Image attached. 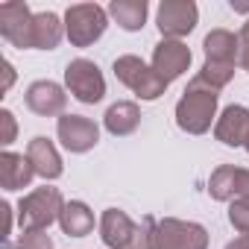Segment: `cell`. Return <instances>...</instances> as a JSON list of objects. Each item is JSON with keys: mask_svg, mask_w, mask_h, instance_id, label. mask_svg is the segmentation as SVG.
Masks as SVG:
<instances>
[{"mask_svg": "<svg viewBox=\"0 0 249 249\" xmlns=\"http://www.w3.org/2000/svg\"><path fill=\"white\" fill-rule=\"evenodd\" d=\"M237 38H240V62H237V65L249 73V18H246V24L240 27Z\"/></svg>", "mask_w": 249, "mask_h": 249, "instance_id": "cell-27", "label": "cell"}, {"mask_svg": "<svg viewBox=\"0 0 249 249\" xmlns=\"http://www.w3.org/2000/svg\"><path fill=\"white\" fill-rule=\"evenodd\" d=\"M12 82H15V68H12V62L9 59H3V85H0V91H9L12 88Z\"/></svg>", "mask_w": 249, "mask_h": 249, "instance_id": "cell-29", "label": "cell"}, {"mask_svg": "<svg viewBox=\"0 0 249 249\" xmlns=\"http://www.w3.org/2000/svg\"><path fill=\"white\" fill-rule=\"evenodd\" d=\"M65 88L71 91L73 100L94 106L106 97V79L103 71L97 68V62L91 59H71L65 68Z\"/></svg>", "mask_w": 249, "mask_h": 249, "instance_id": "cell-5", "label": "cell"}, {"mask_svg": "<svg viewBox=\"0 0 249 249\" xmlns=\"http://www.w3.org/2000/svg\"><path fill=\"white\" fill-rule=\"evenodd\" d=\"M0 126H3V132H0V144L9 147L18 135V123H15V114L9 108H0Z\"/></svg>", "mask_w": 249, "mask_h": 249, "instance_id": "cell-26", "label": "cell"}, {"mask_svg": "<svg viewBox=\"0 0 249 249\" xmlns=\"http://www.w3.org/2000/svg\"><path fill=\"white\" fill-rule=\"evenodd\" d=\"M111 71H114V76L126 85L129 91H135V97H141V100H147V103L159 100V97L167 91V82L153 71V65H147V62H144L141 56H135V53L117 56L114 65H111Z\"/></svg>", "mask_w": 249, "mask_h": 249, "instance_id": "cell-3", "label": "cell"}, {"mask_svg": "<svg viewBox=\"0 0 249 249\" xmlns=\"http://www.w3.org/2000/svg\"><path fill=\"white\" fill-rule=\"evenodd\" d=\"M191 68V50L185 41H176V38H161L156 47H153V71L170 85L173 79H179L185 71Z\"/></svg>", "mask_w": 249, "mask_h": 249, "instance_id": "cell-12", "label": "cell"}, {"mask_svg": "<svg viewBox=\"0 0 249 249\" xmlns=\"http://www.w3.org/2000/svg\"><path fill=\"white\" fill-rule=\"evenodd\" d=\"M27 159L33 161L36 167V176H41L44 182H53L65 173V164H62V156L56 150V144L44 135H36L30 144H27Z\"/></svg>", "mask_w": 249, "mask_h": 249, "instance_id": "cell-15", "label": "cell"}, {"mask_svg": "<svg viewBox=\"0 0 249 249\" xmlns=\"http://www.w3.org/2000/svg\"><path fill=\"white\" fill-rule=\"evenodd\" d=\"M24 103L38 117H62L65 114V106H68V94L53 79H36V82L27 85Z\"/></svg>", "mask_w": 249, "mask_h": 249, "instance_id": "cell-10", "label": "cell"}, {"mask_svg": "<svg viewBox=\"0 0 249 249\" xmlns=\"http://www.w3.org/2000/svg\"><path fill=\"white\" fill-rule=\"evenodd\" d=\"M202 53H205V62L237 65L240 62V38L229 30H211L202 38Z\"/></svg>", "mask_w": 249, "mask_h": 249, "instance_id": "cell-18", "label": "cell"}, {"mask_svg": "<svg viewBox=\"0 0 249 249\" xmlns=\"http://www.w3.org/2000/svg\"><path fill=\"white\" fill-rule=\"evenodd\" d=\"M15 249H53V240L47 231H24L18 237Z\"/></svg>", "mask_w": 249, "mask_h": 249, "instance_id": "cell-25", "label": "cell"}, {"mask_svg": "<svg viewBox=\"0 0 249 249\" xmlns=\"http://www.w3.org/2000/svg\"><path fill=\"white\" fill-rule=\"evenodd\" d=\"M156 229H159V220L147 214L138 223V234H135V246L132 249H156Z\"/></svg>", "mask_w": 249, "mask_h": 249, "instance_id": "cell-23", "label": "cell"}, {"mask_svg": "<svg viewBox=\"0 0 249 249\" xmlns=\"http://www.w3.org/2000/svg\"><path fill=\"white\" fill-rule=\"evenodd\" d=\"M246 135H249V108L240 103L226 106L214 123V138L226 147H243Z\"/></svg>", "mask_w": 249, "mask_h": 249, "instance_id": "cell-14", "label": "cell"}, {"mask_svg": "<svg viewBox=\"0 0 249 249\" xmlns=\"http://www.w3.org/2000/svg\"><path fill=\"white\" fill-rule=\"evenodd\" d=\"M0 214H3V243H9V231H12V205L9 202H0Z\"/></svg>", "mask_w": 249, "mask_h": 249, "instance_id": "cell-28", "label": "cell"}, {"mask_svg": "<svg viewBox=\"0 0 249 249\" xmlns=\"http://www.w3.org/2000/svg\"><path fill=\"white\" fill-rule=\"evenodd\" d=\"M217 103L220 91L194 76L185 88V94L176 103V126L188 135H205L211 129V123H217Z\"/></svg>", "mask_w": 249, "mask_h": 249, "instance_id": "cell-1", "label": "cell"}, {"mask_svg": "<svg viewBox=\"0 0 249 249\" xmlns=\"http://www.w3.org/2000/svg\"><path fill=\"white\" fill-rule=\"evenodd\" d=\"M56 135L68 153H88L100 141V126L85 114H62L56 120Z\"/></svg>", "mask_w": 249, "mask_h": 249, "instance_id": "cell-9", "label": "cell"}, {"mask_svg": "<svg viewBox=\"0 0 249 249\" xmlns=\"http://www.w3.org/2000/svg\"><path fill=\"white\" fill-rule=\"evenodd\" d=\"M65 36V24L56 12L36 15V50H56Z\"/></svg>", "mask_w": 249, "mask_h": 249, "instance_id": "cell-21", "label": "cell"}, {"mask_svg": "<svg viewBox=\"0 0 249 249\" xmlns=\"http://www.w3.org/2000/svg\"><path fill=\"white\" fill-rule=\"evenodd\" d=\"M62 208H65V199L59 188H50V185L36 188L18 202V226L24 231H47L53 223H59Z\"/></svg>", "mask_w": 249, "mask_h": 249, "instance_id": "cell-2", "label": "cell"}, {"mask_svg": "<svg viewBox=\"0 0 249 249\" xmlns=\"http://www.w3.org/2000/svg\"><path fill=\"white\" fill-rule=\"evenodd\" d=\"M103 126L106 132H111L114 138H126L132 135L138 126H141V108L138 103H129V100H120V103H111L103 114Z\"/></svg>", "mask_w": 249, "mask_h": 249, "instance_id": "cell-17", "label": "cell"}, {"mask_svg": "<svg viewBox=\"0 0 249 249\" xmlns=\"http://www.w3.org/2000/svg\"><path fill=\"white\" fill-rule=\"evenodd\" d=\"M59 226H62V231H65L68 237H85V234L94 231V211H91L85 202L71 199V202H65V208H62Z\"/></svg>", "mask_w": 249, "mask_h": 249, "instance_id": "cell-20", "label": "cell"}, {"mask_svg": "<svg viewBox=\"0 0 249 249\" xmlns=\"http://www.w3.org/2000/svg\"><path fill=\"white\" fill-rule=\"evenodd\" d=\"M229 223L234 226V231L249 234V199H234V202H229Z\"/></svg>", "mask_w": 249, "mask_h": 249, "instance_id": "cell-24", "label": "cell"}, {"mask_svg": "<svg viewBox=\"0 0 249 249\" xmlns=\"http://www.w3.org/2000/svg\"><path fill=\"white\" fill-rule=\"evenodd\" d=\"M202 82H208L211 88H226L231 79H234V65H220V62H205L202 65V71L196 73Z\"/></svg>", "mask_w": 249, "mask_h": 249, "instance_id": "cell-22", "label": "cell"}, {"mask_svg": "<svg viewBox=\"0 0 249 249\" xmlns=\"http://www.w3.org/2000/svg\"><path fill=\"white\" fill-rule=\"evenodd\" d=\"M208 196L217 202H234V199H249V170L234 167V164H220L214 167L208 179Z\"/></svg>", "mask_w": 249, "mask_h": 249, "instance_id": "cell-11", "label": "cell"}, {"mask_svg": "<svg viewBox=\"0 0 249 249\" xmlns=\"http://www.w3.org/2000/svg\"><path fill=\"white\" fill-rule=\"evenodd\" d=\"M108 15L117 21L120 30L138 33V30H144V24H147L150 3H147V0H111V3H108Z\"/></svg>", "mask_w": 249, "mask_h": 249, "instance_id": "cell-19", "label": "cell"}, {"mask_svg": "<svg viewBox=\"0 0 249 249\" xmlns=\"http://www.w3.org/2000/svg\"><path fill=\"white\" fill-rule=\"evenodd\" d=\"M36 167L24 153H0V188L3 191H21L33 182Z\"/></svg>", "mask_w": 249, "mask_h": 249, "instance_id": "cell-16", "label": "cell"}, {"mask_svg": "<svg viewBox=\"0 0 249 249\" xmlns=\"http://www.w3.org/2000/svg\"><path fill=\"white\" fill-rule=\"evenodd\" d=\"M231 12H240V15H249V3H240V0H229Z\"/></svg>", "mask_w": 249, "mask_h": 249, "instance_id": "cell-31", "label": "cell"}, {"mask_svg": "<svg viewBox=\"0 0 249 249\" xmlns=\"http://www.w3.org/2000/svg\"><path fill=\"white\" fill-rule=\"evenodd\" d=\"M156 249H208V229L194 220L164 217L156 229Z\"/></svg>", "mask_w": 249, "mask_h": 249, "instance_id": "cell-7", "label": "cell"}, {"mask_svg": "<svg viewBox=\"0 0 249 249\" xmlns=\"http://www.w3.org/2000/svg\"><path fill=\"white\" fill-rule=\"evenodd\" d=\"M108 27V9L97 3H73L65 12V36L73 47H91Z\"/></svg>", "mask_w": 249, "mask_h": 249, "instance_id": "cell-4", "label": "cell"}, {"mask_svg": "<svg viewBox=\"0 0 249 249\" xmlns=\"http://www.w3.org/2000/svg\"><path fill=\"white\" fill-rule=\"evenodd\" d=\"M199 21V9L194 0H161L156 9V24L161 38H182L188 36Z\"/></svg>", "mask_w": 249, "mask_h": 249, "instance_id": "cell-8", "label": "cell"}, {"mask_svg": "<svg viewBox=\"0 0 249 249\" xmlns=\"http://www.w3.org/2000/svg\"><path fill=\"white\" fill-rule=\"evenodd\" d=\"M243 147H246V153H249V135H246V144H243Z\"/></svg>", "mask_w": 249, "mask_h": 249, "instance_id": "cell-32", "label": "cell"}, {"mask_svg": "<svg viewBox=\"0 0 249 249\" xmlns=\"http://www.w3.org/2000/svg\"><path fill=\"white\" fill-rule=\"evenodd\" d=\"M0 36L18 50H36V15L27 3L9 0L0 6Z\"/></svg>", "mask_w": 249, "mask_h": 249, "instance_id": "cell-6", "label": "cell"}, {"mask_svg": "<svg viewBox=\"0 0 249 249\" xmlns=\"http://www.w3.org/2000/svg\"><path fill=\"white\" fill-rule=\"evenodd\" d=\"M138 234V223L120 208H106L100 217V237L108 249H132Z\"/></svg>", "mask_w": 249, "mask_h": 249, "instance_id": "cell-13", "label": "cell"}, {"mask_svg": "<svg viewBox=\"0 0 249 249\" xmlns=\"http://www.w3.org/2000/svg\"><path fill=\"white\" fill-rule=\"evenodd\" d=\"M226 249H249V234H240V237L229 240V243H226Z\"/></svg>", "mask_w": 249, "mask_h": 249, "instance_id": "cell-30", "label": "cell"}]
</instances>
